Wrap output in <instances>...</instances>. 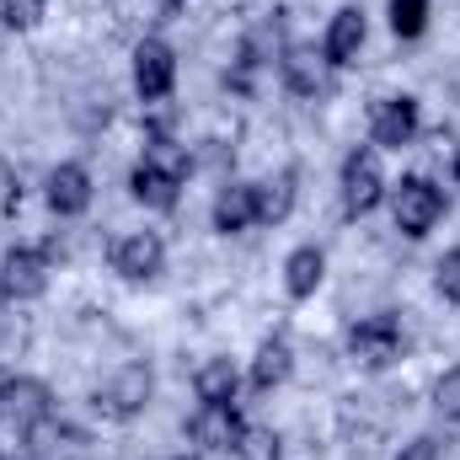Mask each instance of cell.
I'll return each instance as SVG.
<instances>
[{"label": "cell", "instance_id": "cell-1", "mask_svg": "<svg viewBox=\"0 0 460 460\" xmlns=\"http://www.w3.org/2000/svg\"><path fill=\"white\" fill-rule=\"evenodd\" d=\"M188 150L182 145H172V139H150L145 145V155L134 161V172H128V193H134V204H145V209H177V199H182V182H188Z\"/></svg>", "mask_w": 460, "mask_h": 460}, {"label": "cell", "instance_id": "cell-2", "mask_svg": "<svg viewBox=\"0 0 460 460\" xmlns=\"http://www.w3.org/2000/svg\"><path fill=\"white\" fill-rule=\"evenodd\" d=\"M150 396H155V369L150 364H118L113 375L92 391V407L102 418H113V423H128V418H139L150 407Z\"/></svg>", "mask_w": 460, "mask_h": 460}, {"label": "cell", "instance_id": "cell-3", "mask_svg": "<svg viewBox=\"0 0 460 460\" xmlns=\"http://www.w3.org/2000/svg\"><path fill=\"white\" fill-rule=\"evenodd\" d=\"M338 188H343L348 215H375V209H380V199H385L391 182H385V166H380V150H375V145H353V150H348Z\"/></svg>", "mask_w": 460, "mask_h": 460}, {"label": "cell", "instance_id": "cell-4", "mask_svg": "<svg viewBox=\"0 0 460 460\" xmlns=\"http://www.w3.org/2000/svg\"><path fill=\"white\" fill-rule=\"evenodd\" d=\"M391 220H396L402 235L423 241L429 230L445 220V193H439L429 177H402V182L391 188Z\"/></svg>", "mask_w": 460, "mask_h": 460}, {"label": "cell", "instance_id": "cell-5", "mask_svg": "<svg viewBox=\"0 0 460 460\" xmlns=\"http://www.w3.org/2000/svg\"><path fill=\"white\" fill-rule=\"evenodd\" d=\"M49 289V252L43 246H11L0 257V300L5 305H27Z\"/></svg>", "mask_w": 460, "mask_h": 460}, {"label": "cell", "instance_id": "cell-6", "mask_svg": "<svg viewBox=\"0 0 460 460\" xmlns=\"http://www.w3.org/2000/svg\"><path fill=\"white\" fill-rule=\"evenodd\" d=\"M54 412V391L32 375H0V429L27 434L38 418Z\"/></svg>", "mask_w": 460, "mask_h": 460}, {"label": "cell", "instance_id": "cell-7", "mask_svg": "<svg viewBox=\"0 0 460 460\" xmlns=\"http://www.w3.org/2000/svg\"><path fill=\"white\" fill-rule=\"evenodd\" d=\"M423 128V108L418 97H380L369 108V145L375 150H407Z\"/></svg>", "mask_w": 460, "mask_h": 460}, {"label": "cell", "instance_id": "cell-8", "mask_svg": "<svg viewBox=\"0 0 460 460\" xmlns=\"http://www.w3.org/2000/svg\"><path fill=\"white\" fill-rule=\"evenodd\" d=\"M348 353L369 369H385L391 358H402V322L391 311H375V316H358L348 327Z\"/></svg>", "mask_w": 460, "mask_h": 460}, {"label": "cell", "instance_id": "cell-9", "mask_svg": "<svg viewBox=\"0 0 460 460\" xmlns=\"http://www.w3.org/2000/svg\"><path fill=\"white\" fill-rule=\"evenodd\" d=\"M177 86V54L166 38H139L134 43V92L139 102H166Z\"/></svg>", "mask_w": 460, "mask_h": 460}, {"label": "cell", "instance_id": "cell-10", "mask_svg": "<svg viewBox=\"0 0 460 460\" xmlns=\"http://www.w3.org/2000/svg\"><path fill=\"white\" fill-rule=\"evenodd\" d=\"M108 262H113L118 279L145 284V279H155V273L166 268V241H161L155 230H128V235H118V241H113Z\"/></svg>", "mask_w": 460, "mask_h": 460}, {"label": "cell", "instance_id": "cell-11", "mask_svg": "<svg viewBox=\"0 0 460 460\" xmlns=\"http://www.w3.org/2000/svg\"><path fill=\"white\" fill-rule=\"evenodd\" d=\"M43 199H49V209H54L59 220H81V215L92 209V172H86L81 161L54 166L49 182H43Z\"/></svg>", "mask_w": 460, "mask_h": 460}, {"label": "cell", "instance_id": "cell-12", "mask_svg": "<svg viewBox=\"0 0 460 460\" xmlns=\"http://www.w3.org/2000/svg\"><path fill=\"white\" fill-rule=\"evenodd\" d=\"M279 75H284V86H289L295 97H322L327 81H332V65L322 59V49H311V43H289L284 59H279Z\"/></svg>", "mask_w": 460, "mask_h": 460}, {"label": "cell", "instance_id": "cell-13", "mask_svg": "<svg viewBox=\"0 0 460 460\" xmlns=\"http://www.w3.org/2000/svg\"><path fill=\"white\" fill-rule=\"evenodd\" d=\"M364 38H369V22H364V5H343L332 22H327V38H322V59L332 65V70H343L358 59V49H364Z\"/></svg>", "mask_w": 460, "mask_h": 460}, {"label": "cell", "instance_id": "cell-14", "mask_svg": "<svg viewBox=\"0 0 460 460\" xmlns=\"http://www.w3.org/2000/svg\"><path fill=\"white\" fill-rule=\"evenodd\" d=\"M241 412H235V402L230 407H204L199 402V412L188 418V439L199 445V450H235V439H241Z\"/></svg>", "mask_w": 460, "mask_h": 460}, {"label": "cell", "instance_id": "cell-15", "mask_svg": "<svg viewBox=\"0 0 460 460\" xmlns=\"http://www.w3.org/2000/svg\"><path fill=\"white\" fill-rule=\"evenodd\" d=\"M209 220H215L220 235H241V230H252L257 226V182H230V188H220Z\"/></svg>", "mask_w": 460, "mask_h": 460}, {"label": "cell", "instance_id": "cell-16", "mask_svg": "<svg viewBox=\"0 0 460 460\" xmlns=\"http://www.w3.org/2000/svg\"><path fill=\"white\" fill-rule=\"evenodd\" d=\"M322 279H327V252L322 246H295L284 257V289H289V300H311L322 289Z\"/></svg>", "mask_w": 460, "mask_h": 460}, {"label": "cell", "instance_id": "cell-17", "mask_svg": "<svg viewBox=\"0 0 460 460\" xmlns=\"http://www.w3.org/2000/svg\"><path fill=\"white\" fill-rule=\"evenodd\" d=\"M289 364H295V348L284 332H273V338H262L257 343V358H252V391H279L284 380H289Z\"/></svg>", "mask_w": 460, "mask_h": 460}, {"label": "cell", "instance_id": "cell-18", "mask_svg": "<svg viewBox=\"0 0 460 460\" xmlns=\"http://www.w3.org/2000/svg\"><path fill=\"white\" fill-rule=\"evenodd\" d=\"M235 391H241V369H235L230 358H204V364L193 369V396H199L204 407H230Z\"/></svg>", "mask_w": 460, "mask_h": 460}, {"label": "cell", "instance_id": "cell-19", "mask_svg": "<svg viewBox=\"0 0 460 460\" xmlns=\"http://www.w3.org/2000/svg\"><path fill=\"white\" fill-rule=\"evenodd\" d=\"M295 209V172H279L273 182H257V226H284Z\"/></svg>", "mask_w": 460, "mask_h": 460}, {"label": "cell", "instance_id": "cell-20", "mask_svg": "<svg viewBox=\"0 0 460 460\" xmlns=\"http://www.w3.org/2000/svg\"><path fill=\"white\" fill-rule=\"evenodd\" d=\"M284 456V439L268 429V423H246L241 439H235V460H279Z\"/></svg>", "mask_w": 460, "mask_h": 460}, {"label": "cell", "instance_id": "cell-21", "mask_svg": "<svg viewBox=\"0 0 460 460\" xmlns=\"http://www.w3.org/2000/svg\"><path fill=\"white\" fill-rule=\"evenodd\" d=\"M27 343H32L27 322L16 316V305H5V300H0V369H5V364H16V358L27 353Z\"/></svg>", "mask_w": 460, "mask_h": 460}, {"label": "cell", "instance_id": "cell-22", "mask_svg": "<svg viewBox=\"0 0 460 460\" xmlns=\"http://www.w3.org/2000/svg\"><path fill=\"white\" fill-rule=\"evenodd\" d=\"M385 11H391V32H396L402 43L423 38V27H429V0H385Z\"/></svg>", "mask_w": 460, "mask_h": 460}, {"label": "cell", "instance_id": "cell-23", "mask_svg": "<svg viewBox=\"0 0 460 460\" xmlns=\"http://www.w3.org/2000/svg\"><path fill=\"white\" fill-rule=\"evenodd\" d=\"M49 16V0H0V27L5 32H32Z\"/></svg>", "mask_w": 460, "mask_h": 460}, {"label": "cell", "instance_id": "cell-24", "mask_svg": "<svg viewBox=\"0 0 460 460\" xmlns=\"http://www.w3.org/2000/svg\"><path fill=\"white\" fill-rule=\"evenodd\" d=\"M434 289H439L450 305H460V246H450V252L439 257V268H434Z\"/></svg>", "mask_w": 460, "mask_h": 460}, {"label": "cell", "instance_id": "cell-25", "mask_svg": "<svg viewBox=\"0 0 460 460\" xmlns=\"http://www.w3.org/2000/svg\"><path fill=\"white\" fill-rule=\"evenodd\" d=\"M434 407H439V418L460 423V364L439 375V385H434Z\"/></svg>", "mask_w": 460, "mask_h": 460}, {"label": "cell", "instance_id": "cell-26", "mask_svg": "<svg viewBox=\"0 0 460 460\" xmlns=\"http://www.w3.org/2000/svg\"><path fill=\"white\" fill-rule=\"evenodd\" d=\"M396 460H439V439H434V434H418L412 445H402Z\"/></svg>", "mask_w": 460, "mask_h": 460}, {"label": "cell", "instance_id": "cell-27", "mask_svg": "<svg viewBox=\"0 0 460 460\" xmlns=\"http://www.w3.org/2000/svg\"><path fill=\"white\" fill-rule=\"evenodd\" d=\"M450 172H456V182H460V145H456V161H450Z\"/></svg>", "mask_w": 460, "mask_h": 460}]
</instances>
